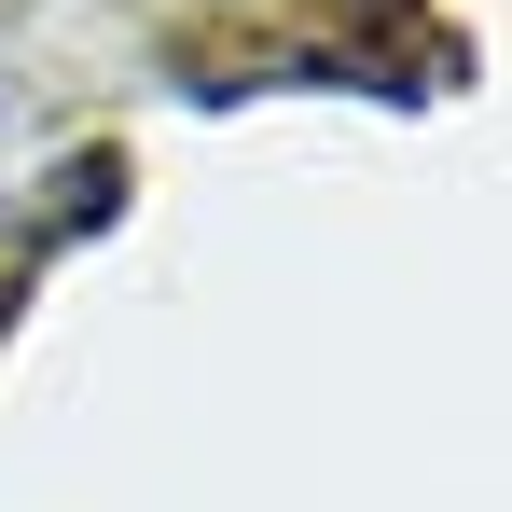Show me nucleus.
<instances>
[{"mask_svg": "<svg viewBox=\"0 0 512 512\" xmlns=\"http://www.w3.org/2000/svg\"><path fill=\"white\" fill-rule=\"evenodd\" d=\"M0 167H14V84H0Z\"/></svg>", "mask_w": 512, "mask_h": 512, "instance_id": "f257e3e1", "label": "nucleus"}]
</instances>
